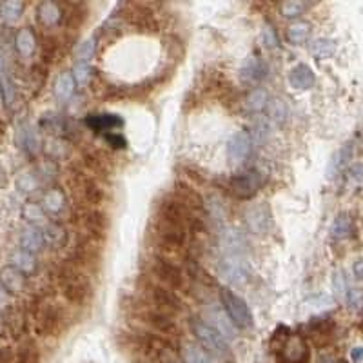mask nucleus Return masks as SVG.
I'll use <instances>...</instances> for the list:
<instances>
[{"mask_svg": "<svg viewBox=\"0 0 363 363\" xmlns=\"http://www.w3.org/2000/svg\"><path fill=\"white\" fill-rule=\"evenodd\" d=\"M209 320H211V325H213V327L216 329L225 340H233L234 336H236L234 324L231 322L229 316L222 313V311H211Z\"/></svg>", "mask_w": 363, "mask_h": 363, "instance_id": "cd10ccee", "label": "nucleus"}, {"mask_svg": "<svg viewBox=\"0 0 363 363\" xmlns=\"http://www.w3.org/2000/svg\"><path fill=\"white\" fill-rule=\"evenodd\" d=\"M191 327H193V333L194 336H196V340L200 342V345L209 354H214V356H225V354L229 353L227 340H225L211 324L202 322V320H194L193 324H191Z\"/></svg>", "mask_w": 363, "mask_h": 363, "instance_id": "423d86ee", "label": "nucleus"}, {"mask_svg": "<svg viewBox=\"0 0 363 363\" xmlns=\"http://www.w3.org/2000/svg\"><path fill=\"white\" fill-rule=\"evenodd\" d=\"M11 265L15 269H19L22 274H33L37 271V258L35 254L25 253V251H15V253L11 254Z\"/></svg>", "mask_w": 363, "mask_h": 363, "instance_id": "c756f323", "label": "nucleus"}, {"mask_svg": "<svg viewBox=\"0 0 363 363\" xmlns=\"http://www.w3.org/2000/svg\"><path fill=\"white\" fill-rule=\"evenodd\" d=\"M220 273L231 285H244L251 278V267L244 256H225L220 264Z\"/></svg>", "mask_w": 363, "mask_h": 363, "instance_id": "9d476101", "label": "nucleus"}, {"mask_svg": "<svg viewBox=\"0 0 363 363\" xmlns=\"http://www.w3.org/2000/svg\"><path fill=\"white\" fill-rule=\"evenodd\" d=\"M334 51H336V42L331 39L314 40L313 45H311V53L316 59H329V56L334 55Z\"/></svg>", "mask_w": 363, "mask_h": 363, "instance_id": "c9c22d12", "label": "nucleus"}, {"mask_svg": "<svg viewBox=\"0 0 363 363\" xmlns=\"http://www.w3.org/2000/svg\"><path fill=\"white\" fill-rule=\"evenodd\" d=\"M44 211L51 214L62 213V209L65 207V196L60 189H50L44 194Z\"/></svg>", "mask_w": 363, "mask_h": 363, "instance_id": "2f4dec72", "label": "nucleus"}, {"mask_svg": "<svg viewBox=\"0 0 363 363\" xmlns=\"http://www.w3.org/2000/svg\"><path fill=\"white\" fill-rule=\"evenodd\" d=\"M147 267H149L151 278L156 280L158 284L173 289V291H185V287H187L182 269L178 267V264H174L171 258L154 254L153 258L149 260Z\"/></svg>", "mask_w": 363, "mask_h": 363, "instance_id": "39448f33", "label": "nucleus"}, {"mask_svg": "<svg viewBox=\"0 0 363 363\" xmlns=\"http://www.w3.org/2000/svg\"><path fill=\"white\" fill-rule=\"evenodd\" d=\"M320 363H345V362L340 358H334V356H322V358H320Z\"/></svg>", "mask_w": 363, "mask_h": 363, "instance_id": "6e6d98bb", "label": "nucleus"}, {"mask_svg": "<svg viewBox=\"0 0 363 363\" xmlns=\"http://www.w3.org/2000/svg\"><path fill=\"white\" fill-rule=\"evenodd\" d=\"M265 76V65L264 62L256 56H251L244 64L242 71H240V79L244 80L245 84H256Z\"/></svg>", "mask_w": 363, "mask_h": 363, "instance_id": "b1692460", "label": "nucleus"}, {"mask_svg": "<svg viewBox=\"0 0 363 363\" xmlns=\"http://www.w3.org/2000/svg\"><path fill=\"white\" fill-rule=\"evenodd\" d=\"M347 302L351 305H360L363 302V291L362 289H349V293H347Z\"/></svg>", "mask_w": 363, "mask_h": 363, "instance_id": "3c124183", "label": "nucleus"}, {"mask_svg": "<svg viewBox=\"0 0 363 363\" xmlns=\"http://www.w3.org/2000/svg\"><path fill=\"white\" fill-rule=\"evenodd\" d=\"M10 333V324H8V316L0 314V336H6Z\"/></svg>", "mask_w": 363, "mask_h": 363, "instance_id": "5fc2aeb1", "label": "nucleus"}, {"mask_svg": "<svg viewBox=\"0 0 363 363\" xmlns=\"http://www.w3.org/2000/svg\"><path fill=\"white\" fill-rule=\"evenodd\" d=\"M17 144L28 153H37L39 151V136H37L35 129L28 124L20 125L17 131Z\"/></svg>", "mask_w": 363, "mask_h": 363, "instance_id": "c85d7f7f", "label": "nucleus"}, {"mask_svg": "<svg viewBox=\"0 0 363 363\" xmlns=\"http://www.w3.org/2000/svg\"><path fill=\"white\" fill-rule=\"evenodd\" d=\"M353 273H354V276L360 280V282H363V258H360V260H356V262H354Z\"/></svg>", "mask_w": 363, "mask_h": 363, "instance_id": "603ef678", "label": "nucleus"}, {"mask_svg": "<svg viewBox=\"0 0 363 363\" xmlns=\"http://www.w3.org/2000/svg\"><path fill=\"white\" fill-rule=\"evenodd\" d=\"M20 247L25 253L37 254L45 247L44 231L37 227V225H28L22 233H20Z\"/></svg>", "mask_w": 363, "mask_h": 363, "instance_id": "f3484780", "label": "nucleus"}, {"mask_svg": "<svg viewBox=\"0 0 363 363\" xmlns=\"http://www.w3.org/2000/svg\"><path fill=\"white\" fill-rule=\"evenodd\" d=\"M93 55H95V40H85L76 51V59H79L76 62H87L90 64Z\"/></svg>", "mask_w": 363, "mask_h": 363, "instance_id": "37998d69", "label": "nucleus"}, {"mask_svg": "<svg viewBox=\"0 0 363 363\" xmlns=\"http://www.w3.org/2000/svg\"><path fill=\"white\" fill-rule=\"evenodd\" d=\"M0 73H2V56H0Z\"/></svg>", "mask_w": 363, "mask_h": 363, "instance_id": "bf43d9fd", "label": "nucleus"}, {"mask_svg": "<svg viewBox=\"0 0 363 363\" xmlns=\"http://www.w3.org/2000/svg\"><path fill=\"white\" fill-rule=\"evenodd\" d=\"M349 178L353 180L354 184H363V164H354L349 169Z\"/></svg>", "mask_w": 363, "mask_h": 363, "instance_id": "de8ad7c7", "label": "nucleus"}, {"mask_svg": "<svg viewBox=\"0 0 363 363\" xmlns=\"http://www.w3.org/2000/svg\"><path fill=\"white\" fill-rule=\"evenodd\" d=\"M173 196L176 200H180V202H182L191 213H198V211L204 209V200H202V196H200L191 185L178 184L174 187Z\"/></svg>", "mask_w": 363, "mask_h": 363, "instance_id": "4be33fe9", "label": "nucleus"}, {"mask_svg": "<svg viewBox=\"0 0 363 363\" xmlns=\"http://www.w3.org/2000/svg\"><path fill=\"white\" fill-rule=\"evenodd\" d=\"M140 293H142V300L145 305L162 311L165 314H180L184 311V302L178 296V293H174L173 289L165 287V285L158 284L153 278H144L140 282Z\"/></svg>", "mask_w": 363, "mask_h": 363, "instance_id": "f257e3e1", "label": "nucleus"}, {"mask_svg": "<svg viewBox=\"0 0 363 363\" xmlns=\"http://www.w3.org/2000/svg\"><path fill=\"white\" fill-rule=\"evenodd\" d=\"M162 362H164V363H180V362H176V360L173 358V354H169V356H165V358L162 360Z\"/></svg>", "mask_w": 363, "mask_h": 363, "instance_id": "13d9d810", "label": "nucleus"}, {"mask_svg": "<svg viewBox=\"0 0 363 363\" xmlns=\"http://www.w3.org/2000/svg\"><path fill=\"white\" fill-rule=\"evenodd\" d=\"M180 353H182V363H213L211 354L202 345H196L193 342L182 344Z\"/></svg>", "mask_w": 363, "mask_h": 363, "instance_id": "393cba45", "label": "nucleus"}, {"mask_svg": "<svg viewBox=\"0 0 363 363\" xmlns=\"http://www.w3.org/2000/svg\"><path fill=\"white\" fill-rule=\"evenodd\" d=\"M311 360V351L300 334H291L280 345V362L282 363H309Z\"/></svg>", "mask_w": 363, "mask_h": 363, "instance_id": "1a4fd4ad", "label": "nucleus"}, {"mask_svg": "<svg viewBox=\"0 0 363 363\" xmlns=\"http://www.w3.org/2000/svg\"><path fill=\"white\" fill-rule=\"evenodd\" d=\"M222 304H224L225 314L229 316L234 327L249 329L253 325V314L249 311L247 304L240 298L238 294L233 293L231 289H222Z\"/></svg>", "mask_w": 363, "mask_h": 363, "instance_id": "0eeeda50", "label": "nucleus"}, {"mask_svg": "<svg viewBox=\"0 0 363 363\" xmlns=\"http://www.w3.org/2000/svg\"><path fill=\"white\" fill-rule=\"evenodd\" d=\"M0 363H17V351L11 347H0Z\"/></svg>", "mask_w": 363, "mask_h": 363, "instance_id": "09e8293b", "label": "nucleus"}, {"mask_svg": "<svg viewBox=\"0 0 363 363\" xmlns=\"http://www.w3.org/2000/svg\"><path fill=\"white\" fill-rule=\"evenodd\" d=\"M37 185H39V178H37V174L33 173H24L19 178V187L22 191H35Z\"/></svg>", "mask_w": 363, "mask_h": 363, "instance_id": "a18cd8bd", "label": "nucleus"}, {"mask_svg": "<svg viewBox=\"0 0 363 363\" xmlns=\"http://www.w3.org/2000/svg\"><path fill=\"white\" fill-rule=\"evenodd\" d=\"M37 17H39L40 24L48 28V30H51V28H56L62 22L64 11H62V8L56 2H42L37 8Z\"/></svg>", "mask_w": 363, "mask_h": 363, "instance_id": "aec40b11", "label": "nucleus"}, {"mask_svg": "<svg viewBox=\"0 0 363 363\" xmlns=\"http://www.w3.org/2000/svg\"><path fill=\"white\" fill-rule=\"evenodd\" d=\"M351 154H353V145L345 144L344 147L340 149V153L334 156L333 164H331V174L338 173V171L342 169L345 164H347V160L351 158Z\"/></svg>", "mask_w": 363, "mask_h": 363, "instance_id": "a19ab883", "label": "nucleus"}, {"mask_svg": "<svg viewBox=\"0 0 363 363\" xmlns=\"http://www.w3.org/2000/svg\"><path fill=\"white\" fill-rule=\"evenodd\" d=\"M122 118L118 115H111V113H93V115L85 116V125L98 133H111L113 129L122 127Z\"/></svg>", "mask_w": 363, "mask_h": 363, "instance_id": "dca6fc26", "label": "nucleus"}, {"mask_svg": "<svg viewBox=\"0 0 363 363\" xmlns=\"http://www.w3.org/2000/svg\"><path fill=\"white\" fill-rule=\"evenodd\" d=\"M331 233H333L334 240L349 238L351 233H353V220H351V216L347 213H340L336 220H334Z\"/></svg>", "mask_w": 363, "mask_h": 363, "instance_id": "473e14b6", "label": "nucleus"}, {"mask_svg": "<svg viewBox=\"0 0 363 363\" xmlns=\"http://www.w3.org/2000/svg\"><path fill=\"white\" fill-rule=\"evenodd\" d=\"M245 220H247L249 231L253 234H265L271 225V211H269L267 204L260 202V204L251 205L245 213Z\"/></svg>", "mask_w": 363, "mask_h": 363, "instance_id": "ddd939ff", "label": "nucleus"}, {"mask_svg": "<svg viewBox=\"0 0 363 363\" xmlns=\"http://www.w3.org/2000/svg\"><path fill=\"white\" fill-rule=\"evenodd\" d=\"M309 33H311V25L307 22H294L289 25L287 39L291 44H304Z\"/></svg>", "mask_w": 363, "mask_h": 363, "instance_id": "f704fd0d", "label": "nucleus"}, {"mask_svg": "<svg viewBox=\"0 0 363 363\" xmlns=\"http://www.w3.org/2000/svg\"><path fill=\"white\" fill-rule=\"evenodd\" d=\"M25 4L19 0H8L0 4V20L6 24H17L24 15Z\"/></svg>", "mask_w": 363, "mask_h": 363, "instance_id": "bb28decb", "label": "nucleus"}, {"mask_svg": "<svg viewBox=\"0 0 363 363\" xmlns=\"http://www.w3.org/2000/svg\"><path fill=\"white\" fill-rule=\"evenodd\" d=\"M76 180H79L76 182V189H79L82 200L87 204V207L98 209V205H102V202L105 198L104 189L91 176H76Z\"/></svg>", "mask_w": 363, "mask_h": 363, "instance_id": "4468645a", "label": "nucleus"}, {"mask_svg": "<svg viewBox=\"0 0 363 363\" xmlns=\"http://www.w3.org/2000/svg\"><path fill=\"white\" fill-rule=\"evenodd\" d=\"M289 84L293 85L294 90H300V91L311 90V87L316 84L314 71L311 70L307 64L294 65L293 70H291V73H289Z\"/></svg>", "mask_w": 363, "mask_h": 363, "instance_id": "412c9836", "label": "nucleus"}, {"mask_svg": "<svg viewBox=\"0 0 363 363\" xmlns=\"http://www.w3.org/2000/svg\"><path fill=\"white\" fill-rule=\"evenodd\" d=\"M15 48L22 59H31L37 51V37L30 28H22L15 37Z\"/></svg>", "mask_w": 363, "mask_h": 363, "instance_id": "5701e85b", "label": "nucleus"}, {"mask_svg": "<svg viewBox=\"0 0 363 363\" xmlns=\"http://www.w3.org/2000/svg\"><path fill=\"white\" fill-rule=\"evenodd\" d=\"M187 229L189 227L182 224V222L154 216L153 234L154 240H156V245L165 251V254H162V256H167L169 253H180L185 247V244H187Z\"/></svg>", "mask_w": 363, "mask_h": 363, "instance_id": "f03ea898", "label": "nucleus"}, {"mask_svg": "<svg viewBox=\"0 0 363 363\" xmlns=\"http://www.w3.org/2000/svg\"><path fill=\"white\" fill-rule=\"evenodd\" d=\"M73 79L76 85H85L91 79V65L87 62H76L73 68Z\"/></svg>", "mask_w": 363, "mask_h": 363, "instance_id": "79ce46f5", "label": "nucleus"}, {"mask_svg": "<svg viewBox=\"0 0 363 363\" xmlns=\"http://www.w3.org/2000/svg\"><path fill=\"white\" fill-rule=\"evenodd\" d=\"M64 325V311L55 304H42L35 313V329L40 336H55Z\"/></svg>", "mask_w": 363, "mask_h": 363, "instance_id": "6e6552de", "label": "nucleus"}, {"mask_svg": "<svg viewBox=\"0 0 363 363\" xmlns=\"http://www.w3.org/2000/svg\"><path fill=\"white\" fill-rule=\"evenodd\" d=\"M309 6L305 2H300V0H289L280 6V11L285 19H296V17L304 15V11L307 10Z\"/></svg>", "mask_w": 363, "mask_h": 363, "instance_id": "4c0bfd02", "label": "nucleus"}, {"mask_svg": "<svg viewBox=\"0 0 363 363\" xmlns=\"http://www.w3.org/2000/svg\"><path fill=\"white\" fill-rule=\"evenodd\" d=\"M220 245H222L225 256H244L245 251H247V238L242 231L227 227L222 234V238H220Z\"/></svg>", "mask_w": 363, "mask_h": 363, "instance_id": "2eb2a0df", "label": "nucleus"}, {"mask_svg": "<svg viewBox=\"0 0 363 363\" xmlns=\"http://www.w3.org/2000/svg\"><path fill=\"white\" fill-rule=\"evenodd\" d=\"M134 316L138 320V324L144 325L145 331L156 333L162 338L171 340L174 336H178V325H176L171 314H165L144 304L138 311H134Z\"/></svg>", "mask_w": 363, "mask_h": 363, "instance_id": "20e7f679", "label": "nucleus"}, {"mask_svg": "<svg viewBox=\"0 0 363 363\" xmlns=\"http://www.w3.org/2000/svg\"><path fill=\"white\" fill-rule=\"evenodd\" d=\"M249 151H251V140L242 131L234 133L229 142H227V158L234 162V164L244 162L249 156Z\"/></svg>", "mask_w": 363, "mask_h": 363, "instance_id": "a211bd4d", "label": "nucleus"}, {"mask_svg": "<svg viewBox=\"0 0 363 363\" xmlns=\"http://www.w3.org/2000/svg\"><path fill=\"white\" fill-rule=\"evenodd\" d=\"M17 363H40V349L33 340H24L19 345Z\"/></svg>", "mask_w": 363, "mask_h": 363, "instance_id": "7c9ffc66", "label": "nucleus"}, {"mask_svg": "<svg viewBox=\"0 0 363 363\" xmlns=\"http://www.w3.org/2000/svg\"><path fill=\"white\" fill-rule=\"evenodd\" d=\"M105 142L110 145H113V147H116V149H118V147H125V140L120 133H107L105 134Z\"/></svg>", "mask_w": 363, "mask_h": 363, "instance_id": "8fccbe9b", "label": "nucleus"}, {"mask_svg": "<svg viewBox=\"0 0 363 363\" xmlns=\"http://www.w3.org/2000/svg\"><path fill=\"white\" fill-rule=\"evenodd\" d=\"M333 289H334V294H336L338 298H347L349 287H347V282H345V276L342 273L334 274Z\"/></svg>", "mask_w": 363, "mask_h": 363, "instance_id": "c03bdc74", "label": "nucleus"}, {"mask_svg": "<svg viewBox=\"0 0 363 363\" xmlns=\"http://www.w3.org/2000/svg\"><path fill=\"white\" fill-rule=\"evenodd\" d=\"M264 44L267 45L269 50H274L278 45V37H276V31L271 24L264 25Z\"/></svg>", "mask_w": 363, "mask_h": 363, "instance_id": "49530a36", "label": "nucleus"}, {"mask_svg": "<svg viewBox=\"0 0 363 363\" xmlns=\"http://www.w3.org/2000/svg\"><path fill=\"white\" fill-rule=\"evenodd\" d=\"M351 358H353V363H362L363 362V347H354L351 351Z\"/></svg>", "mask_w": 363, "mask_h": 363, "instance_id": "864d4df0", "label": "nucleus"}, {"mask_svg": "<svg viewBox=\"0 0 363 363\" xmlns=\"http://www.w3.org/2000/svg\"><path fill=\"white\" fill-rule=\"evenodd\" d=\"M22 213H24V218L28 220V222H31V225L42 224V222L45 220L44 207H40V205H37V204H28Z\"/></svg>", "mask_w": 363, "mask_h": 363, "instance_id": "ea45409f", "label": "nucleus"}, {"mask_svg": "<svg viewBox=\"0 0 363 363\" xmlns=\"http://www.w3.org/2000/svg\"><path fill=\"white\" fill-rule=\"evenodd\" d=\"M107 214L104 211L95 209V207H87L84 213L80 214V224L90 234V238H102L107 231Z\"/></svg>", "mask_w": 363, "mask_h": 363, "instance_id": "f8f14e48", "label": "nucleus"}, {"mask_svg": "<svg viewBox=\"0 0 363 363\" xmlns=\"http://www.w3.org/2000/svg\"><path fill=\"white\" fill-rule=\"evenodd\" d=\"M0 95H2V100H4V104L8 105V107H11V105L15 104L17 87L15 84H13V80L8 75H4V73L0 75Z\"/></svg>", "mask_w": 363, "mask_h": 363, "instance_id": "e433bc0d", "label": "nucleus"}, {"mask_svg": "<svg viewBox=\"0 0 363 363\" xmlns=\"http://www.w3.org/2000/svg\"><path fill=\"white\" fill-rule=\"evenodd\" d=\"M44 238H45V244L51 245V247H62L65 242V231L64 227H60V225L56 224H50L45 225L44 227Z\"/></svg>", "mask_w": 363, "mask_h": 363, "instance_id": "72a5a7b5", "label": "nucleus"}, {"mask_svg": "<svg viewBox=\"0 0 363 363\" xmlns=\"http://www.w3.org/2000/svg\"><path fill=\"white\" fill-rule=\"evenodd\" d=\"M6 304H8V293H6V289L0 285V307Z\"/></svg>", "mask_w": 363, "mask_h": 363, "instance_id": "4d7b16f0", "label": "nucleus"}, {"mask_svg": "<svg viewBox=\"0 0 363 363\" xmlns=\"http://www.w3.org/2000/svg\"><path fill=\"white\" fill-rule=\"evenodd\" d=\"M75 90L76 82L75 79H73V75H71V73H60L55 82V87H53L56 100H59V102H68L71 96L75 95Z\"/></svg>", "mask_w": 363, "mask_h": 363, "instance_id": "a878e982", "label": "nucleus"}, {"mask_svg": "<svg viewBox=\"0 0 363 363\" xmlns=\"http://www.w3.org/2000/svg\"><path fill=\"white\" fill-rule=\"evenodd\" d=\"M267 105V93L264 90H254L251 95L247 96V110L253 113H260L262 110H265Z\"/></svg>", "mask_w": 363, "mask_h": 363, "instance_id": "58836bf2", "label": "nucleus"}, {"mask_svg": "<svg viewBox=\"0 0 363 363\" xmlns=\"http://www.w3.org/2000/svg\"><path fill=\"white\" fill-rule=\"evenodd\" d=\"M59 282L60 289H62V296L68 304L80 307L91 298L93 289H91L90 280L85 278L82 271L76 269L75 265L68 264L64 269H60Z\"/></svg>", "mask_w": 363, "mask_h": 363, "instance_id": "7ed1b4c3", "label": "nucleus"}, {"mask_svg": "<svg viewBox=\"0 0 363 363\" xmlns=\"http://www.w3.org/2000/svg\"><path fill=\"white\" fill-rule=\"evenodd\" d=\"M0 285L6 289V293L19 294L25 287V274H22L13 265H8L0 271Z\"/></svg>", "mask_w": 363, "mask_h": 363, "instance_id": "6ab92c4d", "label": "nucleus"}, {"mask_svg": "<svg viewBox=\"0 0 363 363\" xmlns=\"http://www.w3.org/2000/svg\"><path fill=\"white\" fill-rule=\"evenodd\" d=\"M262 187V176L256 171H245L233 176L229 182L231 193L240 200H249Z\"/></svg>", "mask_w": 363, "mask_h": 363, "instance_id": "9b49d317", "label": "nucleus"}]
</instances>
